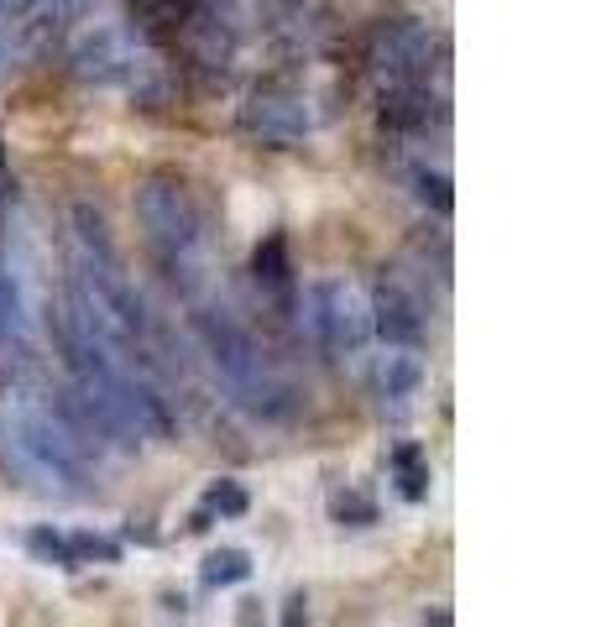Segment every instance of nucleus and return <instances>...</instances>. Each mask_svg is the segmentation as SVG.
<instances>
[{"mask_svg":"<svg viewBox=\"0 0 596 627\" xmlns=\"http://www.w3.org/2000/svg\"><path fill=\"white\" fill-rule=\"evenodd\" d=\"M189 324H194V340H199L204 361H210L215 377L225 382V392H231L236 408H246L257 424H288V418L304 408V392L267 361L262 340L251 335L231 309L199 304Z\"/></svg>","mask_w":596,"mask_h":627,"instance_id":"1","label":"nucleus"},{"mask_svg":"<svg viewBox=\"0 0 596 627\" xmlns=\"http://www.w3.org/2000/svg\"><path fill=\"white\" fill-rule=\"evenodd\" d=\"M136 220L147 230V246L157 251L173 277H194L204 262V246H210V220H204V204L194 194V183L178 168H152L136 183Z\"/></svg>","mask_w":596,"mask_h":627,"instance_id":"2","label":"nucleus"},{"mask_svg":"<svg viewBox=\"0 0 596 627\" xmlns=\"http://www.w3.org/2000/svg\"><path fill=\"white\" fill-rule=\"evenodd\" d=\"M0 429H6V445L16 450V460L42 481L74 486V492L89 486V445H84V429L68 424V413L32 403L27 392L11 408H0Z\"/></svg>","mask_w":596,"mask_h":627,"instance_id":"3","label":"nucleus"},{"mask_svg":"<svg viewBox=\"0 0 596 627\" xmlns=\"http://www.w3.org/2000/svg\"><path fill=\"white\" fill-rule=\"evenodd\" d=\"M445 37L414 16H382L361 32V74L377 89L393 84H445Z\"/></svg>","mask_w":596,"mask_h":627,"instance_id":"4","label":"nucleus"},{"mask_svg":"<svg viewBox=\"0 0 596 627\" xmlns=\"http://www.w3.org/2000/svg\"><path fill=\"white\" fill-rule=\"evenodd\" d=\"M309 330L314 345L335 371H366L372 351V309L346 277H319L309 288Z\"/></svg>","mask_w":596,"mask_h":627,"instance_id":"5","label":"nucleus"},{"mask_svg":"<svg viewBox=\"0 0 596 627\" xmlns=\"http://www.w3.org/2000/svg\"><path fill=\"white\" fill-rule=\"evenodd\" d=\"M236 121L257 147H293L314 131V100L293 68H272L246 89Z\"/></svg>","mask_w":596,"mask_h":627,"instance_id":"6","label":"nucleus"},{"mask_svg":"<svg viewBox=\"0 0 596 627\" xmlns=\"http://www.w3.org/2000/svg\"><path fill=\"white\" fill-rule=\"evenodd\" d=\"M450 105L445 84H393L377 89V131L387 142H424V136L445 131Z\"/></svg>","mask_w":596,"mask_h":627,"instance_id":"7","label":"nucleus"},{"mask_svg":"<svg viewBox=\"0 0 596 627\" xmlns=\"http://www.w3.org/2000/svg\"><path fill=\"white\" fill-rule=\"evenodd\" d=\"M366 309H372V335L382 345H414L424 351L429 340V319H424V298L408 288L403 272H377L372 283V298H366Z\"/></svg>","mask_w":596,"mask_h":627,"instance_id":"8","label":"nucleus"},{"mask_svg":"<svg viewBox=\"0 0 596 627\" xmlns=\"http://www.w3.org/2000/svg\"><path fill=\"white\" fill-rule=\"evenodd\" d=\"M429 387V361L414 345H382V356L372 366V392L382 413H408Z\"/></svg>","mask_w":596,"mask_h":627,"instance_id":"9","label":"nucleus"},{"mask_svg":"<svg viewBox=\"0 0 596 627\" xmlns=\"http://www.w3.org/2000/svg\"><path fill=\"white\" fill-rule=\"evenodd\" d=\"M251 277H257V288L262 298H272L278 309H293V288H298V277H293V251H288V236H262L257 251H251Z\"/></svg>","mask_w":596,"mask_h":627,"instance_id":"10","label":"nucleus"},{"mask_svg":"<svg viewBox=\"0 0 596 627\" xmlns=\"http://www.w3.org/2000/svg\"><path fill=\"white\" fill-rule=\"evenodd\" d=\"M199 6V0H131V37L136 42H147V48H157V53H168V42L178 37V27L189 21V11Z\"/></svg>","mask_w":596,"mask_h":627,"instance_id":"11","label":"nucleus"},{"mask_svg":"<svg viewBox=\"0 0 596 627\" xmlns=\"http://www.w3.org/2000/svg\"><path fill=\"white\" fill-rule=\"evenodd\" d=\"M27 304L11 272H0V351H16V361L27 356Z\"/></svg>","mask_w":596,"mask_h":627,"instance_id":"12","label":"nucleus"},{"mask_svg":"<svg viewBox=\"0 0 596 627\" xmlns=\"http://www.w3.org/2000/svg\"><path fill=\"white\" fill-rule=\"evenodd\" d=\"M387 466H393V481H398V492H403L408 502H424V497H429V455L414 445V439H403Z\"/></svg>","mask_w":596,"mask_h":627,"instance_id":"13","label":"nucleus"},{"mask_svg":"<svg viewBox=\"0 0 596 627\" xmlns=\"http://www.w3.org/2000/svg\"><path fill=\"white\" fill-rule=\"evenodd\" d=\"M246 507H251V497H246L241 481H215L210 492H204L199 513H194V528H210L215 518H241Z\"/></svg>","mask_w":596,"mask_h":627,"instance_id":"14","label":"nucleus"},{"mask_svg":"<svg viewBox=\"0 0 596 627\" xmlns=\"http://www.w3.org/2000/svg\"><path fill=\"white\" fill-rule=\"evenodd\" d=\"M68 220H74V236H79V246L89 251V257H110V251H116V241H110V225H105V215L95 204H74L68 209Z\"/></svg>","mask_w":596,"mask_h":627,"instance_id":"15","label":"nucleus"},{"mask_svg":"<svg viewBox=\"0 0 596 627\" xmlns=\"http://www.w3.org/2000/svg\"><path fill=\"white\" fill-rule=\"evenodd\" d=\"M408 183H414V199L429 209V215H450V209H455V194H450V178L440 173V168H424V162H419V168L414 173H408Z\"/></svg>","mask_w":596,"mask_h":627,"instance_id":"16","label":"nucleus"},{"mask_svg":"<svg viewBox=\"0 0 596 627\" xmlns=\"http://www.w3.org/2000/svg\"><path fill=\"white\" fill-rule=\"evenodd\" d=\"M27 549H32V554H42L48 565L79 570V560H74V533H58V528H32V533H27Z\"/></svg>","mask_w":596,"mask_h":627,"instance_id":"17","label":"nucleus"},{"mask_svg":"<svg viewBox=\"0 0 596 627\" xmlns=\"http://www.w3.org/2000/svg\"><path fill=\"white\" fill-rule=\"evenodd\" d=\"M246 575H251V560L241 549H220V554L204 560V580H210V586H236V580H246Z\"/></svg>","mask_w":596,"mask_h":627,"instance_id":"18","label":"nucleus"},{"mask_svg":"<svg viewBox=\"0 0 596 627\" xmlns=\"http://www.w3.org/2000/svg\"><path fill=\"white\" fill-rule=\"evenodd\" d=\"M335 518H340V528H372L377 523V502L361 497V492H340L335 497Z\"/></svg>","mask_w":596,"mask_h":627,"instance_id":"19","label":"nucleus"},{"mask_svg":"<svg viewBox=\"0 0 596 627\" xmlns=\"http://www.w3.org/2000/svg\"><path fill=\"white\" fill-rule=\"evenodd\" d=\"M11 162H6V152H0V225H6V209H11Z\"/></svg>","mask_w":596,"mask_h":627,"instance_id":"20","label":"nucleus"},{"mask_svg":"<svg viewBox=\"0 0 596 627\" xmlns=\"http://www.w3.org/2000/svg\"><path fill=\"white\" fill-rule=\"evenodd\" d=\"M6 63H11V42H6V32H0V74H6Z\"/></svg>","mask_w":596,"mask_h":627,"instance_id":"21","label":"nucleus"}]
</instances>
